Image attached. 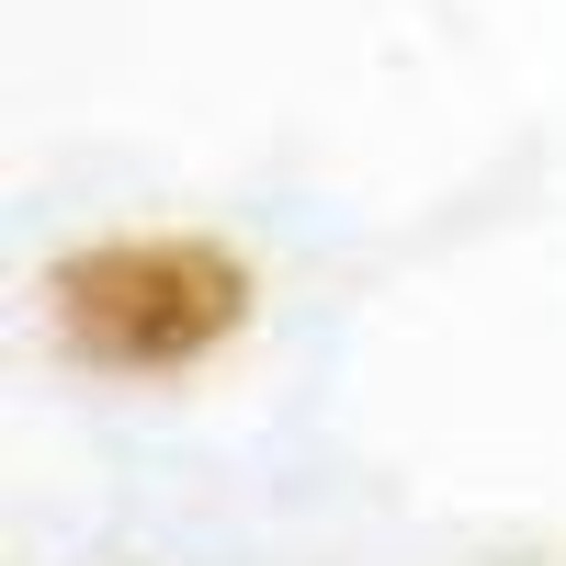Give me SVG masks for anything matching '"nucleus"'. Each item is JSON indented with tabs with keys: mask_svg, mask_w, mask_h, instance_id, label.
Returning <instances> with one entry per match:
<instances>
[]
</instances>
